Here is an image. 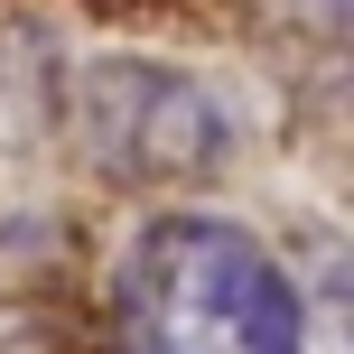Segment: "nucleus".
<instances>
[{"instance_id": "1", "label": "nucleus", "mask_w": 354, "mask_h": 354, "mask_svg": "<svg viewBox=\"0 0 354 354\" xmlns=\"http://www.w3.org/2000/svg\"><path fill=\"white\" fill-rule=\"evenodd\" d=\"M112 354H308V299L233 214H149L112 270Z\"/></svg>"}, {"instance_id": "2", "label": "nucleus", "mask_w": 354, "mask_h": 354, "mask_svg": "<svg viewBox=\"0 0 354 354\" xmlns=\"http://www.w3.org/2000/svg\"><path fill=\"white\" fill-rule=\"evenodd\" d=\"M75 140L112 187H205L233 168V112L168 56H93L75 75Z\"/></svg>"}, {"instance_id": "3", "label": "nucleus", "mask_w": 354, "mask_h": 354, "mask_svg": "<svg viewBox=\"0 0 354 354\" xmlns=\"http://www.w3.org/2000/svg\"><path fill=\"white\" fill-rule=\"evenodd\" d=\"M299 10H308V28H317V37H336V19H345V0H299Z\"/></svg>"}]
</instances>
